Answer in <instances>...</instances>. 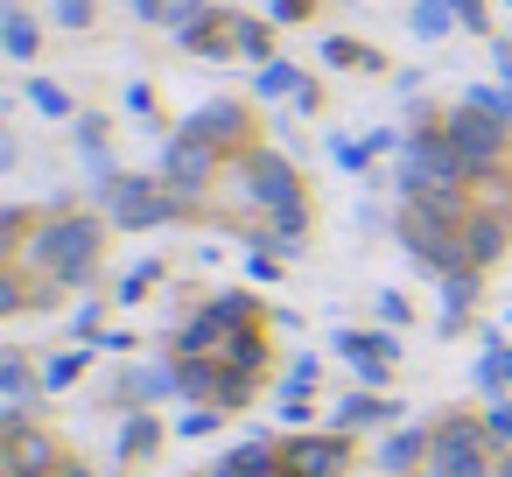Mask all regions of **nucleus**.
I'll return each mask as SVG.
<instances>
[{"label":"nucleus","mask_w":512,"mask_h":477,"mask_svg":"<svg viewBox=\"0 0 512 477\" xmlns=\"http://www.w3.org/2000/svg\"><path fill=\"white\" fill-rule=\"evenodd\" d=\"M463 169H470V162H463V155L449 148V134H435V141H414V148H407L400 190H407V197H449Z\"/></svg>","instance_id":"obj_1"},{"label":"nucleus","mask_w":512,"mask_h":477,"mask_svg":"<svg viewBox=\"0 0 512 477\" xmlns=\"http://www.w3.org/2000/svg\"><path fill=\"white\" fill-rule=\"evenodd\" d=\"M43 267L57 274V281H85L92 274V253H99V225L92 218H64V225H50L43 232Z\"/></svg>","instance_id":"obj_2"},{"label":"nucleus","mask_w":512,"mask_h":477,"mask_svg":"<svg viewBox=\"0 0 512 477\" xmlns=\"http://www.w3.org/2000/svg\"><path fill=\"white\" fill-rule=\"evenodd\" d=\"M106 197H113V225H120V232H148V225H162V218L176 211V204H169V190H162V183H148V176H120Z\"/></svg>","instance_id":"obj_3"},{"label":"nucleus","mask_w":512,"mask_h":477,"mask_svg":"<svg viewBox=\"0 0 512 477\" xmlns=\"http://www.w3.org/2000/svg\"><path fill=\"white\" fill-rule=\"evenodd\" d=\"M442 134H449V148H456L470 169H491V155L505 148V120H491V113H477V106H470V113H456Z\"/></svg>","instance_id":"obj_4"},{"label":"nucleus","mask_w":512,"mask_h":477,"mask_svg":"<svg viewBox=\"0 0 512 477\" xmlns=\"http://www.w3.org/2000/svg\"><path fill=\"white\" fill-rule=\"evenodd\" d=\"M176 393L239 407V400H246V372H218V365H204V358H183V365H176Z\"/></svg>","instance_id":"obj_5"},{"label":"nucleus","mask_w":512,"mask_h":477,"mask_svg":"<svg viewBox=\"0 0 512 477\" xmlns=\"http://www.w3.org/2000/svg\"><path fill=\"white\" fill-rule=\"evenodd\" d=\"M435 477H484V456H477V428L470 421H449L435 435Z\"/></svg>","instance_id":"obj_6"},{"label":"nucleus","mask_w":512,"mask_h":477,"mask_svg":"<svg viewBox=\"0 0 512 477\" xmlns=\"http://www.w3.org/2000/svg\"><path fill=\"white\" fill-rule=\"evenodd\" d=\"M162 169H169V183H176V190H204V183H211V141L176 134V141H169V155H162Z\"/></svg>","instance_id":"obj_7"},{"label":"nucleus","mask_w":512,"mask_h":477,"mask_svg":"<svg viewBox=\"0 0 512 477\" xmlns=\"http://www.w3.org/2000/svg\"><path fill=\"white\" fill-rule=\"evenodd\" d=\"M253 197L274 211V218H288V211H302V197H295V176H288V162H253Z\"/></svg>","instance_id":"obj_8"},{"label":"nucleus","mask_w":512,"mask_h":477,"mask_svg":"<svg viewBox=\"0 0 512 477\" xmlns=\"http://www.w3.org/2000/svg\"><path fill=\"white\" fill-rule=\"evenodd\" d=\"M50 463H57V449H50V442H43L36 428L8 421V470H15V477H43Z\"/></svg>","instance_id":"obj_9"},{"label":"nucleus","mask_w":512,"mask_h":477,"mask_svg":"<svg viewBox=\"0 0 512 477\" xmlns=\"http://www.w3.org/2000/svg\"><path fill=\"white\" fill-rule=\"evenodd\" d=\"M337 351H344V358H351V365H358L365 379H386V372H393V337H365V330H344V337H337Z\"/></svg>","instance_id":"obj_10"},{"label":"nucleus","mask_w":512,"mask_h":477,"mask_svg":"<svg viewBox=\"0 0 512 477\" xmlns=\"http://www.w3.org/2000/svg\"><path fill=\"white\" fill-rule=\"evenodd\" d=\"M337 456H344V435H309V442L288 449V470H295V477H330Z\"/></svg>","instance_id":"obj_11"},{"label":"nucleus","mask_w":512,"mask_h":477,"mask_svg":"<svg viewBox=\"0 0 512 477\" xmlns=\"http://www.w3.org/2000/svg\"><path fill=\"white\" fill-rule=\"evenodd\" d=\"M141 15H148V22H169L176 36L211 29V8H204V0H141Z\"/></svg>","instance_id":"obj_12"},{"label":"nucleus","mask_w":512,"mask_h":477,"mask_svg":"<svg viewBox=\"0 0 512 477\" xmlns=\"http://www.w3.org/2000/svg\"><path fill=\"white\" fill-rule=\"evenodd\" d=\"M0 43H8V57H15V64H29V57H36V43H43V36H36V22L15 8V0H0Z\"/></svg>","instance_id":"obj_13"},{"label":"nucleus","mask_w":512,"mask_h":477,"mask_svg":"<svg viewBox=\"0 0 512 477\" xmlns=\"http://www.w3.org/2000/svg\"><path fill=\"white\" fill-rule=\"evenodd\" d=\"M498 246H505V225H498V218H470V225H463V260H470V267L498 260Z\"/></svg>","instance_id":"obj_14"},{"label":"nucleus","mask_w":512,"mask_h":477,"mask_svg":"<svg viewBox=\"0 0 512 477\" xmlns=\"http://www.w3.org/2000/svg\"><path fill=\"white\" fill-rule=\"evenodd\" d=\"M183 134H197V141H211V148H218V141H232V134H239V106H204Z\"/></svg>","instance_id":"obj_15"},{"label":"nucleus","mask_w":512,"mask_h":477,"mask_svg":"<svg viewBox=\"0 0 512 477\" xmlns=\"http://www.w3.org/2000/svg\"><path fill=\"white\" fill-rule=\"evenodd\" d=\"M267 470H274V449H267V442H239V449L218 463V477H267Z\"/></svg>","instance_id":"obj_16"},{"label":"nucleus","mask_w":512,"mask_h":477,"mask_svg":"<svg viewBox=\"0 0 512 477\" xmlns=\"http://www.w3.org/2000/svg\"><path fill=\"white\" fill-rule=\"evenodd\" d=\"M470 295H477L470 267H463V274H449V288H442V330H456V323L470 316Z\"/></svg>","instance_id":"obj_17"},{"label":"nucleus","mask_w":512,"mask_h":477,"mask_svg":"<svg viewBox=\"0 0 512 477\" xmlns=\"http://www.w3.org/2000/svg\"><path fill=\"white\" fill-rule=\"evenodd\" d=\"M477 386H484V393L512 386V351H505V344H491V351H484V365H477Z\"/></svg>","instance_id":"obj_18"},{"label":"nucleus","mask_w":512,"mask_h":477,"mask_svg":"<svg viewBox=\"0 0 512 477\" xmlns=\"http://www.w3.org/2000/svg\"><path fill=\"white\" fill-rule=\"evenodd\" d=\"M449 22H456L449 0H421V8H414V36H449Z\"/></svg>","instance_id":"obj_19"},{"label":"nucleus","mask_w":512,"mask_h":477,"mask_svg":"<svg viewBox=\"0 0 512 477\" xmlns=\"http://www.w3.org/2000/svg\"><path fill=\"white\" fill-rule=\"evenodd\" d=\"M148 449H155V421H148V414H134V421H127V435H120V456H148Z\"/></svg>","instance_id":"obj_20"},{"label":"nucleus","mask_w":512,"mask_h":477,"mask_svg":"<svg viewBox=\"0 0 512 477\" xmlns=\"http://www.w3.org/2000/svg\"><path fill=\"white\" fill-rule=\"evenodd\" d=\"M414 456H421V435H386V449H379V463H386V470H407Z\"/></svg>","instance_id":"obj_21"},{"label":"nucleus","mask_w":512,"mask_h":477,"mask_svg":"<svg viewBox=\"0 0 512 477\" xmlns=\"http://www.w3.org/2000/svg\"><path fill=\"white\" fill-rule=\"evenodd\" d=\"M29 99H36V106H43L50 120H71V99H64V92H57L50 78H36V85H29Z\"/></svg>","instance_id":"obj_22"},{"label":"nucleus","mask_w":512,"mask_h":477,"mask_svg":"<svg viewBox=\"0 0 512 477\" xmlns=\"http://www.w3.org/2000/svg\"><path fill=\"white\" fill-rule=\"evenodd\" d=\"M379 414H386L379 400H365V393H351V400L337 407V428H358V421H379Z\"/></svg>","instance_id":"obj_23"},{"label":"nucleus","mask_w":512,"mask_h":477,"mask_svg":"<svg viewBox=\"0 0 512 477\" xmlns=\"http://www.w3.org/2000/svg\"><path fill=\"white\" fill-rule=\"evenodd\" d=\"M323 57H330V64H351V71H379V57H372V50H358V43H330Z\"/></svg>","instance_id":"obj_24"},{"label":"nucleus","mask_w":512,"mask_h":477,"mask_svg":"<svg viewBox=\"0 0 512 477\" xmlns=\"http://www.w3.org/2000/svg\"><path fill=\"white\" fill-rule=\"evenodd\" d=\"M155 274H162V267H155V260H141V267H134V274L120 281V302H141V295L155 288Z\"/></svg>","instance_id":"obj_25"},{"label":"nucleus","mask_w":512,"mask_h":477,"mask_svg":"<svg viewBox=\"0 0 512 477\" xmlns=\"http://www.w3.org/2000/svg\"><path fill=\"white\" fill-rule=\"evenodd\" d=\"M0 386H8V400H15V414H22V400H29V372H22V358L0 365Z\"/></svg>","instance_id":"obj_26"},{"label":"nucleus","mask_w":512,"mask_h":477,"mask_svg":"<svg viewBox=\"0 0 512 477\" xmlns=\"http://www.w3.org/2000/svg\"><path fill=\"white\" fill-rule=\"evenodd\" d=\"M232 365H239V372H260V337H253V330L232 337Z\"/></svg>","instance_id":"obj_27"},{"label":"nucleus","mask_w":512,"mask_h":477,"mask_svg":"<svg viewBox=\"0 0 512 477\" xmlns=\"http://www.w3.org/2000/svg\"><path fill=\"white\" fill-rule=\"evenodd\" d=\"M232 43H239L246 57H267V29H253V22H239V29H232Z\"/></svg>","instance_id":"obj_28"},{"label":"nucleus","mask_w":512,"mask_h":477,"mask_svg":"<svg viewBox=\"0 0 512 477\" xmlns=\"http://www.w3.org/2000/svg\"><path fill=\"white\" fill-rule=\"evenodd\" d=\"M57 22H64V29H85V22H92V0H57Z\"/></svg>","instance_id":"obj_29"},{"label":"nucleus","mask_w":512,"mask_h":477,"mask_svg":"<svg viewBox=\"0 0 512 477\" xmlns=\"http://www.w3.org/2000/svg\"><path fill=\"white\" fill-rule=\"evenodd\" d=\"M78 372H85V358H78V351H71V358H50V386H71Z\"/></svg>","instance_id":"obj_30"},{"label":"nucleus","mask_w":512,"mask_h":477,"mask_svg":"<svg viewBox=\"0 0 512 477\" xmlns=\"http://www.w3.org/2000/svg\"><path fill=\"white\" fill-rule=\"evenodd\" d=\"M309 386H316V365H309V358H295V372H288V393H295V400H302V393H309Z\"/></svg>","instance_id":"obj_31"},{"label":"nucleus","mask_w":512,"mask_h":477,"mask_svg":"<svg viewBox=\"0 0 512 477\" xmlns=\"http://www.w3.org/2000/svg\"><path fill=\"white\" fill-rule=\"evenodd\" d=\"M484 435H491V442H512V407H491V421H484Z\"/></svg>","instance_id":"obj_32"},{"label":"nucleus","mask_w":512,"mask_h":477,"mask_svg":"<svg viewBox=\"0 0 512 477\" xmlns=\"http://www.w3.org/2000/svg\"><path fill=\"white\" fill-rule=\"evenodd\" d=\"M449 8H456V29H484V8H477V0H449Z\"/></svg>","instance_id":"obj_33"},{"label":"nucleus","mask_w":512,"mask_h":477,"mask_svg":"<svg viewBox=\"0 0 512 477\" xmlns=\"http://www.w3.org/2000/svg\"><path fill=\"white\" fill-rule=\"evenodd\" d=\"M309 8H316V0H274V22H302Z\"/></svg>","instance_id":"obj_34"},{"label":"nucleus","mask_w":512,"mask_h":477,"mask_svg":"<svg viewBox=\"0 0 512 477\" xmlns=\"http://www.w3.org/2000/svg\"><path fill=\"white\" fill-rule=\"evenodd\" d=\"M498 477H512V456H505V470H498Z\"/></svg>","instance_id":"obj_35"}]
</instances>
